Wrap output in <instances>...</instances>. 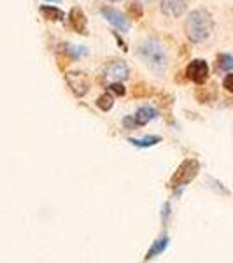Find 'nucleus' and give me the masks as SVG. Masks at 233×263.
I'll return each mask as SVG.
<instances>
[{"label":"nucleus","mask_w":233,"mask_h":263,"mask_svg":"<svg viewBox=\"0 0 233 263\" xmlns=\"http://www.w3.org/2000/svg\"><path fill=\"white\" fill-rule=\"evenodd\" d=\"M109 2H116V0H109Z\"/></svg>","instance_id":"21"},{"label":"nucleus","mask_w":233,"mask_h":263,"mask_svg":"<svg viewBox=\"0 0 233 263\" xmlns=\"http://www.w3.org/2000/svg\"><path fill=\"white\" fill-rule=\"evenodd\" d=\"M212 28H214V21H212L211 12H207L205 9H197V11L190 12L184 23L186 35L193 44L207 40L212 33Z\"/></svg>","instance_id":"1"},{"label":"nucleus","mask_w":233,"mask_h":263,"mask_svg":"<svg viewBox=\"0 0 233 263\" xmlns=\"http://www.w3.org/2000/svg\"><path fill=\"white\" fill-rule=\"evenodd\" d=\"M69 21H70V26H72L77 33H88L86 32V16H84L83 9L74 7L69 14Z\"/></svg>","instance_id":"10"},{"label":"nucleus","mask_w":233,"mask_h":263,"mask_svg":"<svg viewBox=\"0 0 233 263\" xmlns=\"http://www.w3.org/2000/svg\"><path fill=\"white\" fill-rule=\"evenodd\" d=\"M186 76H188V79L193 81V83L197 84H204L205 81L209 79V65L205 60H193V62L188 65V69H186Z\"/></svg>","instance_id":"6"},{"label":"nucleus","mask_w":233,"mask_h":263,"mask_svg":"<svg viewBox=\"0 0 233 263\" xmlns=\"http://www.w3.org/2000/svg\"><path fill=\"white\" fill-rule=\"evenodd\" d=\"M198 170H200V163H198L197 160H193V158H191V160H184L177 167V170L174 172L168 186H170L172 190H179V188L190 184L198 175Z\"/></svg>","instance_id":"3"},{"label":"nucleus","mask_w":233,"mask_h":263,"mask_svg":"<svg viewBox=\"0 0 233 263\" xmlns=\"http://www.w3.org/2000/svg\"><path fill=\"white\" fill-rule=\"evenodd\" d=\"M131 12H133V18H140V16H142V9H140V5H138L137 2L131 4Z\"/></svg>","instance_id":"19"},{"label":"nucleus","mask_w":233,"mask_h":263,"mask_svg":"<svg viewBox=\"0 0 233 263\" xmlns=\"http://www.w3.org/2000/svg\"><path fill=\"white\" fill-rule=\"evenodd\" d=\"M102 14L106 16V19L111 23V25L116 26V28L121 30V32H128V30H130V21L124 18L123 12L116 11V9H113V7H104Z\"/></svg>","instance_id":"8"},{"label":"nucleus","mask_w":233,"mask_h":263,"mask_svg":"<svg viewBox=\"0 0 233 263\" xmlns=\"http://www.w3.org/2000/svg\"><path fill=\"white\" fill-rule=\"evenodd\" d=\"M65 51H67V56L72 60H77L83 53H86L83 48H74V46H70V44H65Z\"/></svg>","instance_id":"16"},{"label":"nucleus","mask_w":233,"mask_h":263,"mask_svg":"<svg viewBox=\"0 0 233 263\" xmlns=\"http://www.w3.org/2000/svg\"><path fill=\"white\" fill-rule=\"evenodd\" d=\"M161 12L172 18H179L184 14L186 7H188V0H161Z\"/></svg>","instance_id":"9"},{"label":"nucleus","mask_w":233,"mask_h":263,"mask_svg":"<svg viewBox=\"0 0 233 263\" xmlns=\"http://www.w3.org/2000/svg\"><path fill=\"white\" fill-rule=\"evenodd\" d=\"M167 246H168V237L163 235V237H160L156 242H153V246H151L149 251H147V255H146V260H153V258H156V256H160L161 253L167 249Z\"/></svg>","instance_id":"12"},{"label":"nucleus","mask_w":233,"mask_h":263,"mask_svg":"<svg viewBox=\"0 0 233 263\" xmlns=\"http://www.w3.org/2000/svg\"><path fill=\"white\" fill-rule=\"evenodd\" d=\"M130 74L128 70V65L123 62V60H113L106 65L104 69V76L106 79H109L111 83H119V81H124Z\"/></svg>","instance_id":"5"},{"label":"nucleus","mask_w":233,"mask_h":263,"mask_svg":"<svg viewBox=\"0 0 233 263\" xmlns=\"http://www.w3.org/2000/svg\"><path fill=\"white\" fill-rule=\"evenodd\" d=\"M40 14L44 16V18L48 19V21H62L63 19V11L58 7H55V5H40Z\"/></svg>","instance_id":"11"},{"label":"nucleus","mask_w":233,"mask_h":263,"mask_svg":"<svg viewBox=\"0 0 233 263\" xmlns=\"http://www.w3.org/2000/svg\"><path fill=\"white\" fill-rule=\"evenodd\" d=\"M109 92H113V93H116V95H124V86L123 84H119V83H111V86H109Z\"/></svg>","instance_id":"18"},{"label":"nucleus","mask_w":233,"mask_h":263,"mask_svg":"<svg viewBox=\"0 0 233 263\" xmlns=\"http://www.w3.org/2000/svg\"><path fill=\"white\" fill-rule=\"evenodd\" d=\"M113 106H114V99H113V95H111V92L104 93V95H100L99 99H97V107H99V109L111 111L113 109Z\"/></svg>","instance_id":"14"},{"label":"nucleus","mask_w":233,"mask_h":263,"mask_svg":"<svg viewBox=\"0 0 233 263\" xmlns=\"http://www.w3.org/2000/svg\"><path fill=\"white\" fill-rule=\"evenodd\" d=\"M218 67L221 72H230L233 69V56L232 55H219L218 56Z\"/></svg>","instance_id":"15"},{"label":"nucleus","mask_w":233,"mask_h":263,"mask_svg":"<svg viewBox=\"0 0 233 263\" xmlns=\"http://www.w3.org/2000/svg\"><path fill=\"white\" fill-rule=\"evenodd\" d=\"M48 2H58V0H48Z\"/></svg>","instance_id":"20"},{"label":"nucleus","mask_w":233,"mask_h":263,"mask_svg":"<svg viewBox=\"0 0 233 263\" xmlns=\"http://www.w3.org/2000/svg\"><path fill=\"white\" fill-rule=\"evenodd\" d=\"M133 146L137 147H151L154 144L161 142V137L160 135H147V137H142V139H128Z\"/></svg>","instance_id":"13"},{"label":"nucleus","mask_w":233,"mask_h":263,"mask_svg":"<svg viewBox=\"0 0 233 263\" xmlns=\"http://www.w3.org/2000/svg\"><path fill=\"white\" fill-rule=\"evenodd\" d=\"M223 86H225L230 93H233V72L226 74V77L223 79Z\"/></svg>","instance_id":"17"},{"label":"nucleus","mask_w":233,"mask_h":263,"mask_svg":"<svg viewBox=\"0 0 233 263\" xmlns=\"http://www.w3.org/2000/svg\"><path fill=\"white\" fill-rule=\"evenodd\" d=\"M67 83H69V88L72 90V93L76 97H84L90 90V81L84 76L83 72H67L65 76Z\"/></svg>","instance_id":"7"},{"label":"nucleus","mask_w":233,"mask_h":263,"mask_svg":"<svg viewBox=\"0 0 233 263\" xmlns=\"http://www.w3.org/2000/svg\"><path fill=\"white\" fill-rule=\"evenodd\" d=\"M158 116L156 109H153V107H140V109L137 111V113L133 114V116H126L123 120V125L126 128H135V127H144V125H147L151 120H154V118Z\"/></svg>","instance_id":"4"},{"label":"nucleus","mask_w":233,"mask_h":263,"mask_svg":"<svg viewBox=\"0 0 233 263\" xmlns=\"http://www.w3.org/2000/svg\"><path fill=\"white\" fill-rule=\"evenodd\" d=\"M137 53H138V56H140V60H142L151 70L163 72L165 67L168 65V56H167V53H165L163 46L153 39L144 40Z\"/></svg>","instance_id":"2"}]
</instances>
